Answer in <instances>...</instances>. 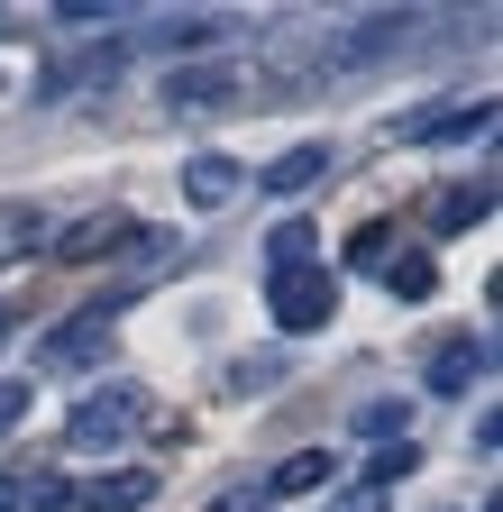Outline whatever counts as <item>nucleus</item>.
I'll use <instances>...</instances> for the list:
<instances>
[{
	"mask_svg": "<svg viewBox=\"0 0 503 512\" xmlns=\"http://www.w3.org/2000/svg\"><path fill=\"white\" fill-rule=\"evenodd\" d=\"M339 311V275L330 266H284L275 275V330H321Z\"/></svg>",
	"mask_w": 503,
	"mask_h": 512,
	"instance_id": "obj_1",
	"label": "nucleus"
},
{
	"mask_svg": "<svg viewBox=\"0 0 503 512\" xmlns=\"http://www.w3.org/2000/svg\"><path fill=\"white\" fill-rule=\"evenodd\" d=\"M247 83H238V64H174L165 74V110L174 119H211V110H229Z\"/></svg>",
	"mask_w": 503,
	"mask_h": 512,
	"instance_id": "obj_2",
	"label": "nucleus"
},
{
	"mask_svg": "<svg viewBox=\"0 0 503 512\" xmlns=\"http://www.w3.org/2000/svg\"><path fill=\"white\" fill-rule=\"evenodd\" d=\"M412 37H421V19H412V10H375V19H357V28H348V46H339V74H366V64L403 55Z\"/></svg>",
	"mask_w": 503,
	"mask_h": 512,
	"instance_id": "obj_3",
	"label": "nucleus"
},
{
	"mask_svg": "<svg viewBox=\"0 0 503 512\" xmlns=\"http://www.w3.org/2000/svg\"><path fill=\"white\" fill-rule=\"evenodd\" d=\"M119 311H129V293H110V302H92V311H74V320H65V330H55V339H46V366H83V357H92V348L110 339V320H119Z\"/></svg>",
	"mask_w": 503,
	"mask_h": 512,
	"instance_id": "obj_4",
	"label": "nucleus"
},
{
	"mask_svg": "<svg viewBox=\"0 0 503 512\" xmlns=\"http://www.w3.org/2000/svg\"><path fill=\"white\" fill-rule=\"evenodd\" d=\"M485 375V339H439L430 348V394H467Z\"/></svg>",
	"mask_w": 503,
	"mask_h": 512,
	"instance_id": "obj_5",
	"label": "nucleus"
},
{
	"mask_svg": "<svg viewBox=\"0 0 503 512\" xmlns=\"http://www.w3.org/2000/svg\"><path fill=\"white\" fill-rule=\"evenodd\" d=\"M147 494H156V476H147V467H119V476H92L74 503H83V512H138Z\"/></svg>",
	"mask_w": 503,
	"mask_h": 512,
	"instance_id": "obj_6",
	"label": "nucleus"
},
{
	"mask_svg": "<svg viewBox=\"0 0 503 512\" xmlns=\"http://www.w3.org/2000/svg\"><path fill=\"white\" fill-rule=\"evenodd\" d=\"M129 421H138V394H92V403H74V439H83V448L119 439Z\"/></svg>",
	"mask_w": 503,
	"mask_h": 512,
	"instance_id": "obj_7",
	"label": "nucleus"
},
{
	"mask_svg": "<svg viewBox=\"0 0 503 512\" xmlns=\"http://www.w3.org/2000/svg\"><path fill=\"white\" fill-rule=\"evenodd\" d=\"M129 238H138L129 211H101V220H83V229L55 238V256H74V266H83V256H110V247H129Z\"/></svg>",
	"mask_w": 503,
	"mask_h": 512,
	"instance_id": "obj_8",
	"label": "nucleus"
},
{
	"mask_svg": "<svg viewBox=\"0 0 503 512\" xmlns=\"http://www.w3.org/2000/svg\"><path fill=\"white\" fill-rule=\"evenodd\" d=\"M494 128V101H467V110H430V119H412L403 138H485Z\"/></svg>",
	"mask_w": 503,
	"mask_h": 512,
	"instance_id": "obj_9",
	"label": "nucleus"
},
{
	"mask_svg": "<svg viewBox=\"0 0 503 512\" xmlns=\"http://www.w3.org/2000/svg\"><path fill=\"white\" fill-rule=\"evenodd\" d=\"M485 202H494L485 183H467V192H439V202H430V229H439V238H458V229H476V220H485Z\"/></svg>",
	"mask_w": 503,
	"mask_h": 512,
	"instance_id": "obj_10",
	"label": "nucleus"
},
{
	"mask_svg": "<svg viewBox=\"0 0 503 512\" xmlns=\"http://www.w3.org/2000/svg\"><path fill=\"white\" fill-rule=\"evenodd\" d=\"M183 192L211 211V202H229V192H238V165H229V156H193V165H183Z\"/></svg>",
	"mask_w": 503,
	"mask_h": 512,
	"instance_id": "obj_11",
	"label": "nucleus"
},
{
	"mask_svg": "<svg viewBox=\"0 0 503 512\" xmlns=\"http://www.w3.org/2000/svg\"><path fill=\"white\" fill-rule=\"evenodd\" d=\"M321 165H330V147H293V156H275L257 183H266V192H302V183H321Z\"/></svg>",
	"mask_w": 503,
	"mask_h": 512,
	"instance_id": "obj_12",
	"label": "nucleus"
},
{
	"mask_svg": "<svg viewBox=\"0 0 503 512\" xmlns=\"http://www.w3.org/2000/svg\"><path fill=\"white\" fill-rule=\"evenodd\" d=\"M220 37H229V19H165V28H156L165 55H193V46H220Z\"/></svg>",
	"mask_w": 503,
	"mask_h": 512,
	"instance_id": "obj_13",
	"label": "nucleus"
},
{
	"mask_svg": "<svg viewBox=\"0 0 503 512\" xmlns=\"http://www.w3.org/2000/svg\"><path fill=\"white\" fill-rule=\"evenodd\" d=\"M311 485H330V458L311 448V458H284L275 467V494H311Z\"/></svg>",
	"mask_w": 503,
	"mask_h": 512,
	"instance_id": "obj_14",
	"label": "nucleus"
},
{
	"mask_svg": "<svg viewBox=\"0 0 503 512\" xmlns=\"http://www.w3.org/2000/svg\"><path fill=\"white\" fill-rule=\"evenodd\" d=\"M385 284H394L403 302H421V293H430V256H421V247H412V256H385Z\"/></svg>",
	"mask_w": 503,
	"mask_h": 512,
	"instance_id": "obj_15",
	"label": "nucleus"
},
{
	"mask_svg": "<svg viewBox=\"0 0 503 512\" xmlns=\"http://www.w3.org/2000/svg\"><path fill=\"white\" fill-rule=\"evenodd\" d=\"M357 430H366V439H375V448H394V439H403V403H375V412H366V421H357Z\"/></svg>",
	"mask_w": 503,
	"mask_h": 512,
	"instance_id": "obj_16",
	"label": "nucleus"
},
{
	"mask_svg": "<svg viewBox=\"0 0 503 512\" xmlns=\"http://www.w3.org/2000/svg\"><path fill=\"white\" fill-rule=\"evenodd\" d=\"M302 256H311V229H302V220H284V229H275V275H284V266H302Z\"/></svg>",
	"mask_w": 503,
	"mask_h": 512,
	"instance_id": "obj_17",
	"label": "nucleus"
},
{
	"mask_svg": "<svg viewBox=\"0 0 503 512\" xmlns=\"http://www.w3.org/2000/svg\"><path fill=\"white\" fill-rule=\"evenodd\" d=\"M19 421H28V384L0 375V430H19Z\"/></svg>",
	"mask_w": 503,
	"mask_h": 512,
	"instance_id": "obj_18",
	"label": "nucleus"
},
{
	"mask_svg": "<svg viewBox=\"0 0 503 512\" xmlns=\"http://www.w3.org/2000/svg\"><path fill=\"white\" fill-rule=\"evenodd\" d=\"M339 512H385V485H348V494H339Z\"/></svg>",
	"mask_w": 503,
	"mask_h": 512,
	"instance_id": "obj_19",
	"label": "nucleus"
},
{
	"mask_svg": "<svg viewBox=\"0 0 503 512\" xmlns=\"http://www.w3.org/2000/svg\"><path fill=\"white\" fill-rule=\"evenodd\" d=\"M0 348H10V320H0Z\"/></svg>",
	"mask_w": 503,
	"mask_h": 512,
	"instance_id": "obj_20",
	"label": "nucleus"
}]
</instances>
